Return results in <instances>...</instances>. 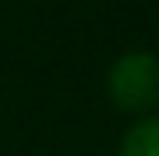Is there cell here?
I'll return each mask as SVG.
<instances>
[{
  "label": "cell",
  "instance_id": "6da1fadb",
  "mask_svg": "<svg viewBox=\"0 0 159 156\" xmlns=\"http://www.w3.org/2000/svg\"><path fill=\"white\" fill-rule=\"evenodd\" d=\"M110 96L120 110H145L159 106V57L145 50H131L113 60L110 68Z\"/></svg>",
  "mask_w": 159,
  "mask_h": 156
},
{
  "label": "cell",
  "instance_id": "7a4b0ae2",
  "mask_svg": "<svg viewBox=\"0 0 159 156\" xmlns=\"http://www.w3.org/2000/svg\"><path fill=\"white\" fill-rule=\"evenodd\" d=\"M117 156H159V117H142L120 139Z\"/></svg>",
  "mask_w": 159,
  "mask_h": 156
}]
</instances>
